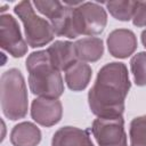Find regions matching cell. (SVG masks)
<instances>
[{
  "label": "cell",
  "mask_w": 146,
  "mask_h": 146,
  "mask_svg": "<svg viewBox=\"0 0 146 146\" xmlns=\"http://www.w3.org/2000/svg\"><path fill=\"white\" fill-rule=\"evenodd\" d=\"M131 88L125 64L112 62L105 64L97 74L94 86L88 92V104L97 117L122 116L125 98Z\"/></svg>",
  "instance_id": "cell-1"
},
{
  "label": "cell",
  "mask_w": 146,
  "mask_h": 146,
  "mask_svg": "<svg viewBox=\"0 0 146 146\" xmlns=\"http://www.w3.org/2000/svg\"><path fill=\"white\" fill-rule=\"evenodd\" d=\"M30 91L42 98L58 99L64 92V81L49 58L47 50H38L26 58Z\"/></svg>",
  "instance_id": "cell-2"
},
{
  "label": "cell",
  "mask_w": 146,
  "mask_h": 146,
  "mask_svg": "<svg viewBox=\"0 0 146 146\" xmlns=\"http://www.w3.org/2000/svg\"><path fill=\"white\" fill-rule=\"evenodd\" d=\"M0 100L3 115L17 121L24 119L29 111L27 88L22 72L18 68L5 71L0 79Z\"/></svg>",
  "instance_id": "cell-3"
},
{
  "label": "cell",
  "mask_w": 146,
  "mask_h": 146,
  "mask_svg": "<svg viewBox=\"0 0 146 146\" xmlns=\"http://www.w3.org/2000/svg\"><path fill=\"white\" fill-rule=\"evenodd\" d=\"M14 11L24 25L25 40L31 48L43 47L54 40L55 32L51 24L36 15L32 2L21 1L14 7Z\"/></svg>",
  "instance_id": "cell-4"
},
{
  "label": "cell",
  "mask_w": 146,
  "mask_h": 146,
  "mask_svg": "<svg viewBox=\"0 0 146 146\" xmlns=\"http://www.w3.org/2000/svg\"><path fill=\"white\" fill-rule=\"evenodd\" d=\"M106 24L107 13L100 3L79 1L73 7L72 31L74 39L80 35H98L105 30Z\"/></svg>",
  "instance_id": "cell-5"
},
{
  "label": "cell",
  "mask_w": 146,
  "mask_h": 146,
  "mask_svg": "<svg viewBox=\"0 0 146 146\" xmlns=\"http://www.w3.org/2000/svg\"><path fill=\"white\" fill-rule=\"evenodd\" d=\"M32 3L40 14L49 19L56 35L74 39L72 31V14L73 7L76 6L79 1L60 2L57 0H35Z\"/></svg>",
  "instance_id": "cell-6"
},
{
  "label": "cell",
  "mask_w": 146,
  "mask_h": 146,
  "mask_svg": "<svg viewBox=\"0 0 146 146\" xmlns=\"http://www.w3.org/2000/svg\"><path fill=\"white\" fill-rule=\"evenodd\" d=\"M91 132L98 146H128L122 116L95 119L91 125Z\"/></svg>",
  "instance_id": "cell-7"
},
{
  "label": "cell",
  "mask_w": 146,
  "mask_h": 146,
  "mask_svg": "<svg viewBox=\"0 0 146 146\" xmlns=\"http://www.w3.org/2000/svg\"><path fill=\"white\" fill-rule=\"evenodd\" d=\"M27 42L24 40L18 22L13 15L1 14L0 17V47L15 58L27 52Z\"/></svg>",
  "instance_id": "cell-8"
},
{
  "label": "cell",
  "mask_w": 146,
  "mask_h": 146,
  "mask_svg": "<svg viewBox=\"0 0 146 146\" xmlns=\"http://www.w3.org/2000/svg\"><path fill=\"white\" fill-rule=\"evenodd\" d=\"M31 116L42 127H52L62 120L63 105L59 99L36 97L31 104Z\"/></svg>",
  "instance_id": "cell-9"
},
{
  "label": "cell",
  "mask_w": 146,
  "mask_h": 146,
  "mask_svg": "<svg viewBox=\"0 0 146 146\" xmlns=\"http://www.w3.org/2000/svg\"><path fill=\"white\" fill-rule=\"evenodd\" d=\"M108 52L115 58H128L131 56L137 47V36L136 34L128 29H116L112 31L106 40Z\"/></svg>",
  "instance_id": "cell-10"
},
{
  "label": "cell",
  "mask_w": 146,
  "mask_h": 146,
  "mask_svg": "<svg viewBox=\"0 0 146 146\" xmlns=\"http://www.w3.org/2000/svg\"><path fill=\"white\" fill-rule=\"evenodd\" d=\"M46 50L49 55L51 64L60 72H65L70 66L78 62L74 42L57 40L52 42Z\"/></svg>",
  "instance_id": "cell-11"
},
{
  "label": "cell",
  "mask_w": 146,
  "mask_h": 146,
  "mask_svg": "<svg viewBox=\"0 0 146 146\" xmlns=\"http://www.w3.org/2000/svg\"><path fill=\"white\" fill-rule=\"evenodd\" d=\"M51 146H95L88 131L65 125L59 128L52 136Z\"/></svg>",
  "instance_id": "cell-12"
},
{
  "label": "cell",
  "mask_w": 146,
  "mask_h": 146,
  "mask_svg": "<svg viewBox=\"0 0 146 146\" xmlns=\"http://www.w3.org/2000/svg\"><path fill=\"white\" fill-rule=\"evenodd\" d=\"M41 138V130L36 124L29 121L19 122L10 132V143L13 146H38Z\"/></svg>",
  "instance_id": "cell-13"
},
{
  "label": "cell",
  "mask_w": 146,
  "mask_h": 146,
  "mask_svg": "<svg viewBox=\"0 0 146 146\" xmlns=\"http://www.w3.org/2000/svg\"><path fill=\"white\" fill-rule=\"evenodd\" d=\"M78 60L83 63H95L104 54V42L97 36H86L74 42Z\"/></svg>",
  "instance_id": "cell-14"
},
{
  "label": "cell",
  "mask_w": 146,
  "mask_h": 146,
  "mask_svg": "<svg viewBox=\"0 0 146 146\" xmlns=\"http://www.w3.org/2000/svg\"><path fill=\"white\" fill-rule=\"evenodd\" d=\"M64 73L65 82L68 89L72 91H82L88 87L91 80L92 70L87 63L78 60Z\"/></svg>",
  "instance_id": "cell-15"
},
{
  "label": "cell",
  "mask_w": 146,
  "mask_h": 146,
  "mask_svg": "<svg viewBox=\"0 0 146 146\" xmlns=\"http://www.w3.org/2000/svg\"><path fill=\"white\" fill-rule=\"evenodd\" d=\"M106 6V9L108 13L117 21L121 22H128L132 19L137 1L131 0H119V1H108L104 3Z\"/></svg>",
  "instance_id": "cell-16"
},
{
  "label": "cell",
  "mask_w": 146,
  "mask_h": 146,
  "mask_svg": "<svg viewBox=\"0 0 146 146\" xmlns=\"http://www.w3.org/2000/svg\"><path fill=\"white\" fill-rule=\"evenodd\" d=\"M130 146H146V115L131 120L129 127Z\"/></svg>",
  "instance_id": "cell-17"
},
{
  "label": "cell",
  "mask_w": 146,
  "mask_h": 146,
  "mask_svg": "<svg viewBox=\"0 0 146 146\" xmlns=\"http://www.w3.org/2000/svg\"><path fill=\"white\" fill-rule=\"evenodd\" d=\"M130 70L133 75V82L138 87L146 86V51L137 52L131 57Z\"/></svg>",
  "instance_id": "cell-18"
},
{
  "label": "cell",
  "mask_w": 146,
  "mask_h": 146,
  "mask_svg": "<svg viewBox=\"0 0 146 146\" xmlns=\"http://www.w3.org/2000/svg\"><path fill=\"white\" fill-rule=\"evenodd\" d=\"M132 23L137 27H146V1H137Z\"/></svg>",
  "instance_id": "cell-19"
},
{
  "label": "cell",
  "mask_w": 146,
  "mask_h": 146,
  "mask_svg": "<svg viewBox=\"0 0 146 146\" xmlns=\"http://www.w3.org/2000/svg\"><path fill=\"white\" fill-rule=\"evenodd\" d=\"M140 39H141V43L143 46L146 48V29L141 32V35H140Z\"/></svg>",
  "instance_id": "cell-20"
}]
</instances>
